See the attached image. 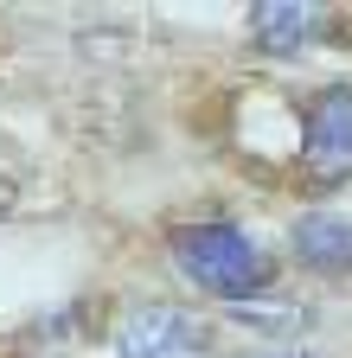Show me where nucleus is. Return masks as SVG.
Masks as SVG:
<instances>
[{
	"label": "nucleus",
	"mask_w": 352,
	"mask_h": 358,
	"mask_svg": "<svg viewBox=\"0 0 352 358\" xmlns=\"http://www.w3.org/2000/svg\"><path fill=\"white\" fill-rule=\"evenodd\" d=\"M327 13L321 7H301V0H256L250 7V45L262 58H295L321 38Z\"/></svg>",
	"instance_id": "obj_4"
},
{
	"label": "nucleus",
	"mask_w": 352,
	"mask_h": 358,
	"mask_svg": "<svg viewBox=\"0 0 352 358\" xmlns=\"http://www.w3.org/2000/svg\"><path fill=\"white\" fill-rule=\"evenodd\" d=\"M301 173L314 186L352 179V83H327L301 109Z\"/></svg>",
	"instance_id": "obj_3"
},
{
	"label": "nucleus",
	"mask_w": 352,
	"mask_h": 358,
	"mask_svg": "<svg viewBox=\"0 0 352 358\" xmlns=\"http://www.w3.org/2000/svg\"><path fill=\"white\" fill-rule=\"evenodd\" d=\"M167 243H173L180 275H186L199 294H218V301H231V307H237V301H256L262 288L276 282V256L262 250L244 224H231V217L180 224Z\"/></svg>",
	"instance_id": "obj_1"
},
{
	"label": "nucleus",
	"mask_w": 352,
	"mask_h": 358,
	"mask_svg": "<svg viewBox=\"0 0 352 358\" xmlns=\"http://www.w3.org/2000/svg\"><path fill=\"white\" fill-rule=\"evenodd\" d=\"M115 358H205L211 352V327L192 307L173 301H135L115 320Z\"/></svg>",
	"instance_id": "obj_2"
},
{
	"label": "nucleus",
	"mask_w": 352,
	"mask_h": 358,
	"mask_svg": "<svg viewBox=\"0 0 352 358\" xmlns=\"http://www.w3.org/2000/svg\"><path fill=\"white\" fill-rule=\"evenodd\" d=\"M288 243H295V262L307 275H352V217L307 211V217H295Z\"/></svg>",
	"instance_id": "obj_5"
},
{
	"label": "nucleus",
	"mask_w": 352,
	"mask_h": 358,
	"mask_svg": "<svg viewBox=\"0 0 352 358\" xmlns=\"http://www.w3.org/2000/svg\"><path fill=\"white\" fill-rule=\"evenodd\" d=\"M269 358H314V352H269Z\"/></svg>",
	"instance_id": "obj_6"
}]
</instances>
